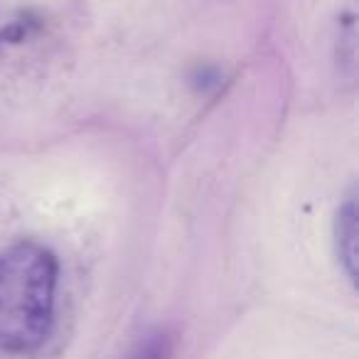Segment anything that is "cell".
<instances>
[{"label": "cell", "instance_id": "6da1fadb", "mask_svg": "<svg viewBox=\"0 0 359 359\" xmlns=\"http://www.w3.org/2000/svg\"><path fill=\"white\" fill-rule=\"evenodd\" d=\"M57 259L37 241L0 254V352L25 357L45 344L55 323Z\"/></svg>", "mask_w": 359, "mask_h": 359}, {"label": "cell", "instance_id": "7a4b0ae2", "mask_svg": "<svg viewBox=\"0 0 359 359\" xmlns=\"http://www.w3.org/2000/svg\"><path fill=\"white\" fill-rule=\"evenodd\" d=\"M354 234H357V210L354 200H347L337 212V254L347 264L349 278H354Z\"/></svg>", "mask_w": 359, "mask_h": 359}, {"label": "cell", "instance_id": "3957f363", "mask_svg": "<svg viewBox=\"0 0 359 359\" xmlns=\"http://www.w3.org/2000/svg\"><path fill=\"white\" fill-rule=\"evenodd\" d=\"M170 354V344L168 337L160 332H153L148 337H143L123 359H168Z\"/></svg>", "mask_w": 359, "mask_h": 359}]
</instances>
